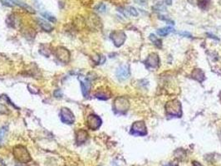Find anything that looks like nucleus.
Instances as JSON below:
<instances>
[{"label":"nucleus","mask_w":221,"mask_h":166,"mask_svg":"<svg viewBox=\"0 0 221 166\" xmlns=\"http://www.w3.org/2000/svg\"><path fill=\"white\" fill-rule=\"evenodd\" d=\"M165 110L169 116L180 117L182 115V106L180 101L171 100L165 104Z\"/></svg>","instance_id":"1"},{"label":"nucleus","mask_w":221,"mask_h":166,"mask_svg":"<svg viewBox=\"0 0 221 166\" xmlns=\"http://www.w3.org/2000/svg\"><path fill=\"white\" fill-rule=\"evenodd\" d=\"M13 154L14 155L15 159L18 161H19L20 163H28V162H29L30 160H32V158L30 156V154L28 151V150L24 146H22V145L16 146L13 149Z\"/></svg>","instance_id":"2"},{"label":"nucleus","mask_w":221,"mask_h":166,"mask_svg":"<svg viewBox=\"0 0 221 166\" xmlns=\"http://www.w3.org/2000/svg\"><path fill=\"white\" fill-rule=\"evenodd\" d=\"M130 107V102L128 99L125 96H118L115 99L113 104V109L116 113L124 114L126 113Z\"/></svg>","instance_id":"3"},{"label":"nucleus","mask_w":221,"mask_h":166,"mask_svg":"<svg viewBox=\"0 0 221 166\" xmlns=\"http://www.w3.org/2000/svg\"><path fill=\"white\" fill-rule=\"evenodd\" d=\"M0 1H1V3H3V5H5V6H18L20 7V8H23V9H24L25 10H27V11H28L29 13H35L34 9H33L32 7H30L29 5H28L26 3H24V2L21 1V0H0Z\"/></svg>","instance_id":"4"},{"label":"nucleus","mask_w":221,"mask_h":166,"mask_svg":"<svg viewBox=\"0 0 221 166\" xmlns=\"http://www.w3.org/2000/svg\"><path fill=\"white\" fill-rule=\"evenodd\" d=\"M110 38L113 42V43L116 47H121L127 39V35L124 33L123 31H120V30H116V31H113L111 34H110Z\"/></svg>","instance_id":"5"},{"label":"nucleus","mask_w":221,"mask_h":166,"mask_svg":"<svg viewBox=\"0 0 221 166\" xmlns=\"http://www.w3.org/2000/svg\"><path fill=\"white\" fill-rule=\"evenodd\" d=\"M131 133L134 135H140V136L145 135L147 134V130L144 121H139L134 122L131 126Z\"/></svg>","instance_id":"6"},{"label":"nucleus","mask_w":221,"mask_h":166,"mask_svg":"<svg viewBox=\"0 0 221 166\" xmlns=\"http://www.w3.org/2000/svg\"><path fill=\"white\" fill-rule=\"evenodd\" d=\"M60 118H61V121L65 124L71 125L73 124V122L75 121V116H74L73 113L72 112L70 109H68L67 107H63L61 109Z\"/></svg>","instance_id":"7"},{"label":"nucleus","mask_w":221,"mask_h":166,"mask_svg":"<svg viewBox=\"0 0 221 166\" xmlns=\"http://www.w3.org/2000/svg\"><path fill=\"white\" fill-rule=\"evenodd\" d=\"M101 123H102L101 119L97 115L91 114V115L87 116V125L89 129H91L92 131L98 130L101 125Z\"/></svg>","instance_id":"8"},{"label":"nucleus","mask_w":221,"mask_h":166,"mask_svg":"<svg viewBox=\"0 0 221 166\" xmlns=\"http://www.w3.org/2000/svg\"><path fill=\"white\" fill-rule=\"evenodd\" d=\"M116 76L117 79L121 81L127 80L130 77V69L127 65L120 66L116 71Z\"/></svg>","instance_id":"9"},{"label":"nucleus","mask_w":221,"mask_h":166,"mask_svg":"<svg viewBox=\"0 0 221 166\" xmlns=\"http://www.w3.org/2000/svg\"><path fill=\"white\" fill-rule=\"evenodd\" d=\"M57 58L63 63H68L70 61V52L65 48L60 47L56 50Z\"/></svg>","instance_id":"10"},{"label":"nucleus","mask_w":221,"mask_h":166,"mask_svg":"<svg viewBox=\"0 0 221 166\" xmlns=\"http://www.w3.org/2000/svg\"><path fill=\"white\" fill-rule=\"evenodd\" d=\"M159 62L160 59L158 55L155 52H152V53L149 54V56L145 60V63L149 68H156L159 66Z\"/></svg>","instance_id":"11"},{"label":"nucleus","mask_w":221,"mask_h":166,"mask_svg":"<svg viewBox=\"0 0 221 166\" xmlns=\"http://www.w3.org/2000/svg\"><path fill=\"white\" fill-rule=\"evenodd\" d=\"M87 132L84 130H79L77 133V144H83L87 139Z\"/></svg>","instance_id":"12"},{"label":"nucleus","mask_w":221,"mask_h":166,"mask_svg":"<svg viewBox=\"0 0 221 166\" xmlns=\"http://www.w3.org/2000/svg\"><path fill=\"white\" fill-rule=\"evenodd\" d=\"M192 77L199 82H202L204 80V74L201 69H195L192 72Z\"/></svg>","instance_id":"13"},{"label":"nucleus","mask_w":221,"mask_h":166,"mask_svg":"<svg viewBox=\"0 0 221 166\" xmlns=\"http://www.w3.org/2000/svg\"><path fill=\"white\" fill-rule=\"evenodd\" d=\"M81 88H82V92L83 95L87 97L89 95L90 92V88H91V85L87 81H82L81 80Z\"/></svg>","instance_id":"14"},{"label":"nucleus","mask_w":221,"mask_h":166,"mask_svg":"<svg viewBox=\"0 0 221 166\" xmlns=\"http://www.w3.org/2000/svg\"><path fill=\"white\" fill-rule=\"evenodd\" d=\"M174 32L175 30L173 27H165L157 30V34L160 36V37H165L166 35H168V34H170L171 33H174Z\"/></svg>","instance_id":"15"},{"label":"nucleus","mask_w":221,"mask_h":166,"mask_svg":"<svg viewBox=\"0 0 221 166\" xmlns=\"http://www.w3.org/2000/svg\"><path fill=\"white\" fill-rule=\"evenodd\" d=\"M212 0H198L197 4L199 8L203 10H207L210 6Z\"/></svg>","instance_id":"16"},{"label":"nucleus","mask_w":221,"mask_h":166,"mask_svg":"<svg viewBox=\"0 0 221 166\" xmlns=\"http://www.w3.org/2000/svg\"><path fill=\"white\" fill-rule=\"evenodd\" d=\"M39 26L42 27V29L44 30L46 32H51V31L53 30V27H52L48 23H47L46 21L39 19Z\"/></svg>","instance_id":"17"},{"label":"nucleus","mask_w":221,"mask_h":166,"mask_svg":"<svg viewBox=\"0 0 221 166\" xmlns=\"http://www.w3.org/2000/svg\"><path fill=\"white\" fill-rule=\"evenodd\" d=\"M149 38H150V41L153 42L154 44L156 45L157 48H161V46H162V42H161V40L158 38H157V37H156V36L155 35V34H153V33L150 34V37H149Z\"/></svg>","instance_id":"18"},{"label":"nucleus","mask_w":221,"mask_h":166,"mask_svg":"<svg viewBox=\"0 0 221 166\" xmlns=\"http://www.w3.org/2000/svg\"><path fill=\"white\" fill-rule=\"evenodd\" d=\"M41 15L42 16V17H43V18H45L48 21H50V22H53V23H56L57 22L56 18H55L53 15H52L51 13H47V12L42 13Z\"/></svg>","instance_id":"19"},{"label":"nucleus","mask_w":221,"mask_h":166,"mask_svg":"<svg viewBox=\"0 0 221 166\" xmlns=\"http://www.w3.org/2000/svg\"><path fill=\"white\" fill-rule=\"evenodd\" d=\"M96 97L100 99V100H107V99L110 97V95H107V94L105 93L104 92L99 91V92L96 94Z\"/></svg>","instance_id":"20"},{"label":"nucleus","mask_w":221,"mask_h":166,"mask_svg":"<svg viewBox=\"0 0 221 166\" xmlns=\"http://www.w3.org/2000/svg\"><path fill=\"white\" fill-rule=\"evenodd\" d=\"M127 12H128V13H130L131 16H134V17H137L138 16V11L136 10V9H135L134 7H128L127 8Z\"/></svg>","instance_id":"21"},{"label":"nucleus","mask_w":221,"mask_h":166,"mask_svg":"<svg viewBox=\"0 0 221 166\" xmlns=\"http://www.w3.org/2000/svg\"><path fill=\"white\" fill-rule=\"evenodd\" d=\"M95 9L99 13H105L106 10V4H104V3H99L98 5L95 7Z\"/></svg>","instance_id":"22"},{"label":"nucleus","mask_w":221,"mask_h":166,"mask_svg":"<svg viewBox=\"0 0 221 166\" xmlns=\"http://www.w3.org/2000/svg\"><path fill=\"white\" fill-rule=\"evenodd\" d=\"M154 10L156 11H161V12H165L166 11V8L165 6H164L162 3H157L156 5L153 7Z\"/></svg>","instance_id":"23"},{"label":"nucleus","mask_w":221,"mask_h":166,"mask_svg":"<svg viewBox=\"0 0 221 166\" xmlns=\"http://www.w3.org/2000/svg\"><path fill=\"white\" fill-rule=\"evenodd\" d=\"M7 132V127L6 126H3V127L0 129V144L2 143V141L4 139V136L6 135Z\"/></svg>","instance_id":"24"},{"label":"nucleus","mask_w":221,"mask_h":166,"mask_svg":"<svg viewBox=\"0 0 221 166\" xmlns=\"http://www.w3.org/2000/svg\"><path fill=\"white\" fill-rule=\"evenodd\" d=\"M158 18H159L160 19H161V20L165 21V22H166V23H168L169 24H171V25H174L175 24L174 21L171 20V19L168 18L167 17H165V16H163V15H159V16H158Z\"/></svg>","instance_id":"25"},{"label":"nucleus","mask_w":221,"mask_h":166,"mask_svg":"<svg viewBox=\"0 0 221 166\" xmlns=\"http://www.w3.org/2000/svg\"><path fill=\"white\" fill-rule=\"evenodd\" d=\"M134 2L137 3V4H139V5H143V6H145V5H146V3H147V0H134Z\"/></svg>","instance_id":"26"},{"label":"nucleus","mask_w":221,"mask_h":166,"mask_svg":"<svg viewBox=\"0 0 221 166\" xmlns=\"http://www.w3.org/2000/svg\"><path fill=\"white\" fill-rule=\"evenodd\" d=\"M118 11H119V12H121V13L125 16V17H127V13H128V12H127V9H125L124 8H118Z\"/></svg>","instance_id":"27"},{"label":"nucleus","mask_w":221,"mask_h":166,"mask_svg":"<svg viewBox=\"0 0 221 166\" xmlns=\"http://www.w3.org/2000/svg\"><path fill=\"white\" fill-rule=\"evenodd\" d=\"M54 96H55V97H62V92H61V90H57L54 92Z\"/></svg>","instance_id":"28"},{"label":"nucleus","mask_w":221,"mask_h":166,"mask_svg":"<svg viewBox=\"0 0 221 166\" xmlns=\"http://www.w3.org/2000/svg\"><path fill=\"white\" fill-rule=\"evenodd\" d=\"M180 35L184 36V37H186V38H191L192 37L191 34L190 33H187V32H182V33H180Z\"/></svg>","instance_id":"29"},{"label":"nucleus","mask_w":221,"mask_h":166,"mask_svg":"<svg viewBox=\"0 0 221 166\" xmlns=\"http://www.w3.org/2000/svg\"><path fill=\"white\" fill-rule=\"evenodd\" d=\"M207 36H209V38H211L213 39H216V40H219V38L215 35H212V34H210V33H206Z\"/></svg>","instance_id":"30"},{"label":"nucleus","mask_w":221,"mask_h":166,"mask_svg":"<svg viewBox=\"0 0 221 166\" xmlns=\"http://www.w3.org/2000/svg\"><path fill=\"white\" fill-rule=\"evenodd\" d=\"M172 1H173V0H165V3H166V5L171 6V4H172Z\"/></svg>","instance_id":"31"},{"label":"nucleus","mask_w":221,"mask_h":166,"mask_svg":"<svg viewBox=\"0 0 221 166\" xmlns=\"http://www.w3.org/2000/svg\"><path fill=\"white\" fill-rule=\"evenodd\" d=\"M189 3H190V4H195L196 3V0H187Z\"/></svg>","instance_id":"32"},{"label":"nucleus","mask_w":221,"mask_h":166,"mask_svg":"<svg viewBox=\"0 0 221 166\" xmlns=\"http://www.w3.org/2000/svg\"><path fill=\"white\" fill-rule=\"evenodd\" d=\"M165 166H172V164H166V165Z\"/></svg>","instance_id":"33"},{"label":"nucleus","mask_w":221,"mask_h":166,"mask_svg":"<svg viewBox=\"0 0 221 166\" xmlns=\"http://www.w3.org/2000/svg\"><path fill=\"white\" fill-rule=\"evenodd\" d=\"M16 166H21V165H16Z\"/></svg>","instance_id":"34"},{"label":"nucleus","mask_w":221,"mask_h":166,"mask_svg":"<svg viewBox=\"0 0 221 166\" xmlns=\"http://www.w3.org/2000/svg\"><path fill=\"white\" fill-rule=\"evenodd\" d=\"M0 98H1V96H0Z\"/></svg>","instance_id":"35"}]
</instances>
